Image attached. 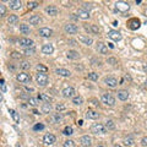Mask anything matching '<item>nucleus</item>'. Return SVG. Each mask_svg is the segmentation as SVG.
Listing matches in <instances>:
<instances>
[{
  "instance_id": "obj_1",
  "label": "nucleus",
  "mask_w": 147,
  "mask_h": 147,
  "mask_svg": "<svg viewBox=\"0 0 147 147\" xmlns=\"http://www.w3.org/2000/svg\"><path fill=\"white\" fill-rule=\"evenodd\" d=\"M36 81H37V83H38V86L44 87V86H47L48 82H49L48 75H47V74H42V72L36 74Z\"/></svg>"
},
{
  "instance_id": "obj_2",
  "label": "nucleus",
  "mask_w": 147,
  "mask_h": 147,
  "mask_svg": "<svg viewBox=\"0 0 147 147\" xmlns=\"http://www.w3.org/2000/svg\"><path fill=\"white\" fill-rule=\"evenodd\" d=\"M91 131L93 134H101V135H103L107 132V128L103 125V124H99V122H96V124H93L91 126Z\"/></svg>"
},
{
  "instance_id": "obj_3",
  "label": "nucleus",
  "mask_w": 147,
  "mask_h": 147,
  "mask_svg": "<svg viewBox=\"0 0 147 147\" xmlns=\"http://www.w3.org/2000/svg\"><path fill=\"white\" fill-rule=\"evenodd\" d=\"M102 102H103L105 105L113 107V105L115 104V98L112 95H109V93H103V95H102Z\"/></svg>"
},
{
  "instance_id": "obj_4",
  "label": "nucleus",
  "mask_w": 147,
  "mask_h": 147,
  "mask_svg": "<svg viewBox=\"0 0 147 147\" xmlns=\"http://www.w3.org/2000/svg\"><path fill=\"white\" fill-rule=\"evenodd\" d=\"M115 9L119 12H121V14H125L126 11H129L130 5L129 3H125V1H118L115 3Z\"/></svg>"
},
{
  "instance_id": "obj_5",
  "label": "nucleus",
  "mask_w": 147,
  "mask_h": 147,
  "mask_svg": "<svg viewBox=\"0 0 147 147\" xmlns=\"http://www.w3.org/2000/svg\"><path fill=\"white\" fill-rule=\"evenodd\" d=\"M64 31L66 32L68 34H76L79 32V27L74 23H66L64 26Z\"/></svg>"
},
{
  "instance_id": "obj_6",
  "label": "nucleus",
  "mask_w": 147,
  "mask_h": 147,
  "mask_svg": "<svg viewBox=\"0 0 147 147\" xmlns=\"http://www.w3.org/2000/svg\"><path fill=\"white\" fill-rule=\"evenodd\" d=\"M19 44L23 48H34V42L30 38H20L19 39Z\"/></svg>"
},
{
  "instance_id": "obj_7",
  "label": "nucleus",
  "mask_w": 147,
  "mask_h": 147,
  "mask_svg": "<svg viewBox=\"0 0 147 147\" xmlns=\"http://www.w3.org/2000/svg\"><path fill=\"white\" fill-rule=\"evenodd\" d=\"M16 79H17L19 82H21V83H30L31 82V76L28 75V74L26 72H20L17 74V76H16Z\"/></svg>"
},
{
  "instance_id": "obj_8",
  "label": "nucleus",
  "mask_w": 147,
  "mask_h": 147,
  "mask_svg": "<svg viewBox=\"0 0 147 147\" xmlns=\"http://www.w3.org/2000/svg\"><path fill=\"white\" fill-rule=\"evenodd\" d=\"M55 141H56V137L53 134H46V135H44V137H43V142L46 145H49V146L54 145Z\"/></svg>"
},
{
  "instance_id": "obj_9",
  "label": "nucleus",
  "mask_w": 147,
  "mask_h": 147,
  "mask_svg": "<svg viewBox=\"0 0 147 147\" xmlns=\"http://www.w3.org/2000/svg\"><path fill=\"white\" fill-rule=\"evenodd\" d=\"M108 37L112 40H115V42H119V40L121 39V34H120V32H118L115 30H110L108 32Z\"/></svg>"
},
{
  "instance_id": "obj_10",
  "label": "nucleus",
  "mask_w": 147,
  "mask_h": 147,
  "mask_svg": "<svg viewBox=\"0 0 147 147\" xmlns=\"http://www.w3.org/2000/svg\"><path fill=\"white\" fill-rule=\"evenodd\" d=\"M140 24H141V22L138 19H131L128 21V27L130 30H137V28L140 27Z\"/></svg>"
},
{
  "instance_id": "obj_11",
  "label": "nucleus",
  "mask_w": 147,
  "mask_h": 147,
  "mask_svg": "<svg viewBox=\"0 0 147 147\" xmlns=\"http://www.w3.org/2000/svg\"><path fill=\"white\" fill-rule=\"evenodd\" d=\"M38 34L40 37H44V38H49V37L53 34V31L50 30V28H48V27H43V28H39Z\"/></svg>"
},
{
  "instance_id": "obj_12",
  "label": "nucleus",
  "mask_w": 147,
  "mask_h": 147,
  "mask_svg": "<svg viewBox=\"0 0 147 147\" xmlns=\"http://www.w3.org/2000/svg\"><path fill=\"white\" fill-rule=\"evenodd\" d=\"M79 142L81 145H82L83 147H89L92 145V138L88 136V135H85V136H82V137H80V140H79Z\"/></svg>"
},
{
  "instance_id": "obj_13",
  "label": "nucleus",
  "mask_w": 147,
  "mask_h": 147,
  "mask_svg": "<svg viewBox=\"0 0 147 147\" xmlns=\"http://www.w3.org/2000/svg\"><path fill=\"white\" fill-rule=\"evenodd\" d=\"M104 82H105V85L109 86V87H112V88L117 87V86L119 85V83H118V80L115 79V77H112V76L105 77V79H104Z\"/></svg>"
},
{
  "instance_id": "obj_14",
  "label": "nucleus",
  "mask_w": 147,
  "mask_h": 147,
  "mask_svg": "<svg viewBox=\"0 0 147 147\" xmlns=\"http://www.w3.org/2000/svg\"><path fill=\"white\" fill-rule=\"evenodd\" d=\"M61 114L60 113H53L52 115H49V121L52 122V124H59L61 121Z\"/></svg>"
},
{
  "instance_id": "obj_15",
  "label": "nucleus",
  "mask_w": 147,
  "mask_h": 147,
  "mask_svg": "<svg viewBox=\"0 0 147 147\" xmlns=\"http://www.w3.org/2000/svg\"><path fill=\"white\" fill-rule=\"evenodd\" d=\"M53 52H54V47H53V44H50V43L44 44V46L42 47V53L43 54L50 55V54H53Z\"/></svg>"
},
{
  "instance_id": "obj_16",
  "label": "nucleus",
  "mask_w": 147,
  "mask_h": 147,
  "mask_svg": "<svg viewBox=\"0 0 147 147\" xmlns=\"http://www.w3.org/2000/svg\"><path fill=\"white\" fill-rule=\"evenodd\" d=\"M85 117L87 118V119H98V118H99V114H98V112H96V110H93V109H88L87 112H86Z\"/></svg>"
},
{
  "instance_id": "obj_17",
  "label": "nucleus",
  "mask_w": 147,
  "mask_h": 147,
  "mask_svg": "<svg viewBox=\"0 0 147 147\" xmlns=\"http://www.w3.org/2000/svg\"><path fill=\"white\" fill-rule=\"evenodd\" d=\"M46 12L49 16H56L58 15V12H59V10H58V7L54 6V5H49V6L46 7Z\"/></svg>"
},
{
  "instance_id": "obj_18",
  "label": "nucleus",
  "mask_w": 147,
  "mask_h": 147,
  "mask_svg": "<svg viewBox=\"0 0 147 147\" xmlns=\"http://www.w3.org/2000/svg\"><path fill=\"white\" fill-rule=\"evenodd\" d=\"M96 49H97V52H99V53H101V54H107V53H108V48H107V46H105L104 43H102V42H98V43H97Z\"/></svg>"
},
{
  "instance_id": "obj_19",
  "label": "nucleus",
  "mask_w": 147,
  "mask_h": 147,
  "mask_svg": "<svg viewBox=\"0 0 147 147\" xmlns=\"http://www.w3.org/2000/svg\"><path fill=\"white\" fill-rule=\"evenodd\" d=\"M63 97L65 98H70V97H74V93H75V89H74L72 87H66L63 89Z\"/></svg>"
},
{
  "instance_id": "obj_20",
  "label": "nucleus",
  "mask_w": 147,
  "mask_h": 147,
  "mask_svg": "<svg viewBox=\"0 0 147 147\" xmlns=\"http://www.w3.org/2000/svg\"><path fill=\"white\" fill-rule=\"evenodd\" d=\"M118 98L120 101H126L129 98V92L126 89H120V91H118Z\"/></svg>"
},
{
  "instance_id": "obj_21",
  "label": "nucleus",
  "mask_w": 147,
  "mask_h": 147,
  "mask_svg": "<svg viewBox=\"0 0 147 147\" xmlns=\"http://www.w3.org/2000/svg\"><path fill=\"white\" fill-rule=\"evenodd\" d=\"M21 6H22V3L20 0H11L10 1V7L12 10H19L21 9Z\"/></svg>"
},
{
  "instance_id": "obj_22",
  "label": "nucleus",
  "mask_w": 147,
  "mask_h": 147,
  "mask_svg": "<svg viewBox=\"0 0 147 147\" xmlns=\"http://www.w3.org/2000/svg\"><path fill=\"white\" fill-rule=\"evenodd\" d=\"M40 22H42V17L38 15H33L30 17V23L31 24H34V26H37V24H39Z\"/></svg>"
},
{
  "instance_id": "obj_23",
  "label": "nucleus",
  "mask_w": 147,
  "mask_h": 147,
  "mask_svg": "<svg viewBox=\"0 0 147 147\" xmlns=\"http://www.w3.org/2000/svg\"><path fill=\"white\" fill-rule=\"evenodd\" d=\"M79 39H80L83 44H86V46H91L92 42H93L92 38H91V37H88V36H80Z\"/></svg>"
},
{
  "instance_id": "obj_24",
  "label": "nucleus",
  "mask_w": 147,
  "mask_h": 147,
  "mask_svg": "<svg viewBox=\"0 0 147 147\" xmlns=\"http://www.w3.org/2000/svg\"><path fill=\"white\" fill-rule=\"evenodd\" d=\"M55 74H58V75H60V76H64V77H69L71 75V72L69 71V70H66V69H56L55 70Z\"/></svg>"
},
{
  "instance_id": "obj_25",
  "label": "nucleus",
  "mask_w": 147,
  "mask_h": 147,
  "mask_svg": "<svg viewBox=\"0 0 147 147\" xmlns=\"http://www.w3.org/2000/svg\"><path fill=\"white\" fill-rule=\"evenodd\" d=\"M38 99L43 101L44 103H50V102H52V98L49 97L48 95H46V93H39V95H38Z\"/></svg>"
},
{
  "instance_id": "obj_26",
  "label": "nucleus",
  "mask_w": 147,
  "mask_h": 147,
  "mask_svg": "<svg viewBox=\"0 0 147 147\" xmlns=\"http://www.w3.org/2000/svg\"><path fill=\"white\" fill-rule=\"evenodd\" d=\"M66 56L69 59H79L80 54H79V52H76V50H69L66 53Z\"/></svg>"
},
{
  "instance_id": "obj_27",
  "label": "nucleus",
  "mask_w": 147,
  "mask_h": 147,
  "mask_svg": "<svg viewBox=\"0 0 147 147\" xmlns=\"http://www.w3.org/2000/svg\"><path fill=\"white\" fill-rule=\"evenodd\" d=\"M20 32H21V33H23V34H28V33L31 32L30 26H28V24H26V23H21V24H20Z\"/></svg>"
},
{
  "instance_id": "obj_28",
  "label": "nucleus",
  "mask_w": 147,
  "mask_h": 147,
  "mask_svg": "<svg viewBox=\"0 0 147 147\" xmlns=\"http://www.w3.org/2000/svg\"><path fill=\"white\" fill-rule=\"evenodd\" d=\"M77 16H79L80 19H82V20H88L89 19V12L87 11H85V10H79V14H77Z\"/></svg>"
},
{
  "instance_id": "obj_29",
  "label": "nucleus",
  "mask_w": 147,
  "mask_h": 147,
  "mask_svg": "<svg viewBox=\"0 0 147 147\" xmlns=\"http://www.w3.org/2000/svg\"><path fill=\"white\" fill-rule=\"evenodd\" d=\"M50 110H52L50 103H43V104H42V113L48 114V113H50Z\"/></svg>"
},
{
  "instance_id": "obj_30",
  "label": "nucleus",
  "mask_w": 147,
  "mask_h": 147,
  "mask_svg": "<svg viewBox=\"0 0 147 147\" xmlns=\"http://www.w3.org/2000/svg\"><path fill=\"white\" fill-rule=\"evenodd\" d=\"M9 113L11 114V117H12V119H14V121L19 124V122H20V115H19V114L16 113L14 109H9Z\"/></svg>"
},
{
  "instance_id": "obj_31",
  "label": "nucleus",
  "mask_w": 147,
  "mask_h": 147,
  "mask_svg": "<svg viewBox=\"0 0 147 147\" xmlns=\"http://www.w3.org/2000/svg\"><path fill=\"white\" fill-rule=\"evenodd\" d=\"M36 69H37L38 72H42V74H47V71H48V68L44 66V65H42V64H38L36 66Z\"/></svg>"
},
{
  "instance_id": "obj_32",
  "label": "nucleus",
  "mask_w": 147,
  "mask_h": 147,
  "mask_svg": "<svg viewBox=\"0 0 147 147\" xmlns=\"http://www.w3.org/2000/svg\"><path fill=\"white\" fill-rule=\"evenodd\" d=\"M82 102H83V99H82V97H81V96H76V97L72 98V103L75 104V105L82 104Z\"/></svg>"
},
{
  "instance_id": "obj_33",
  "label": "nucleus",
  "mask_w": 147,
  "mask_h": 147,
  "mask_svg": "<svg viewBox=\"0 0 147 147\" xmlns=\"http://www.w3.org/2000/svg\"><path fill=\"white\" fill-rule=\"evenodd\" d=\"M19 21V17L16 15H10L9 17H7V22H9L10 24H14V23H16Z\"/></svg>"
},
{
  "instance_id": "obj_34",
  "label": "nucleus",
  "mask_w": 147,
  "mask_h": 147,
  "mask_svg": "<svg viewBox=\"0 0 147 147\" xmlns=\"http://www.w3.org/2000/svg\"><path fill=\"white\" fill-rule=\"evenodd\" d=\"M105 128H107L108 130H113V129H115V124H114V121L113 120H107L105 121Z\"/></svg>"
},
{
  "instance_id": "obj_35",
  "label": "nucleus",
  "mask_w": 147,
  "mask_h": 147,
  "mask_svg": "<svg viewBox=\"0 0 147 147\" xmlns=\"http://www.w3.org/2000/svg\"><path fill=\"white\" fill-rule=\"evenodd\" d=\"M63 134H64V135H66V136H70V135L74 134V129L71 128V126H66V128L64 129Z\"/></svg>"
},
{
  "instance_id": "obj_36",
  "label": "nucleus",
  "mask_w": 147,
  "mask_h": 147,
  "mask_svg": "<svg viewBox=\"0 0 147 147\" xmlns=\"http://www.w3.org/2000/svg\"><path fill=\"white\" fill-rule=\"evenodd\" d=\"M20 68H21L22 70H28V69H31V64L28 63V61H22V63L20 64Z\"/></svg>"
},
{
  "instance_id": "obj_37",
  "label": "nucleus",
  "mask_w": 147,
  "mask_h": 147,
  "mask_svg": "<svg viewBox=\"0 0 147 147\" xmlns=\"http://www.w3.org/2000/svg\"><path fill=\"white\" fill-rule=\"evenodd\" d=\"M27 5H28V9H36V7L39 6V3H37V1H28Z\"/></svg>"
},
{
  "instance_id": "obj_38",
  "label": "nucleus",
  "mask_w": 147,
  "mask_h": 147,
  "mask_svg": "<svg viewBox=\"0 0 147 147\" xmlns=\"http://www.w3.org/2000/svg\"><path fill=\"white\" fill-rule=\"evenodd\" d=\"M28 104L30 105H32V107H37L38 105V101L36 99V98H28Z\"/></svg>"
},
{
  "instance_id": "obj_39",
  "label": "nucleus",
  "mask_w": 147,
  "mask_h": 147,
  "mask_svg": "<svg viewBox=\"0 0 147 147\" xmlns=\"http://www.w3.org/2000/svg\"><path fill=\"white\" fill-rule=\"evenodd\" d=\"M64 147H75V141H72V140H66L63 144Z\"/></svg>"
},
{
  "instance_id": "obj_40",
  "label": "nucleus",
  "mask_w": 147,
  "mask_h": 147,
  "mask_svg": "<svg viewBox=\"0 0 147 147\" xmlns=\"http://www.w3.org/2000/svg\"><path fill=\"white\" fill-rule=\"evenodd\" d=\"M88 79L92 80V81H97V80H98V74H96V72L88 74Z\"/></svg>"
},
{
  "instance_id": "obj_41",
  "label": "nucleus",
  "mask_w": 147,
  "mask_h": 147,
  "mask_svg": "<svg viewBox=\"0 0 147 147\" xmlns=\"http://www.w3.org/2000/svg\"><path fill=\"white\" fill-rule=\"evenodd\" d=\"M5 14H6V7H5V5L0 4V17L5 16Z\"/></svg>"
},
{
  "instance_id": "obj_42",
  "label": "nucleus",
  "mask_w": 147,
  "mask_h": 147,
  "mask_svg": "<svg viewBox=\"0 0 147 147\" xmlns=\"http://www.w3.org/2000/svg\"><path fill=\"white\" fill-rule=\"evenodd\" d=\"M124 142H125V145H128V146H134V145H135V141L132 140L131 137H128V138H125V140H124Z\"/></svg>"
},
{
  "instance_id": "obj_43",
  "label": "nucleus",
  "mask_w": 147,
  "mask_h": 147,
  "mask_svg": "<svg viewBox=\"0 0 147 147\" xmlns=\"http://www.w3.org/2000/svg\"><path fill=\"white\" fill-rule=\"evenodd\" d=\"M34 52H36L34 48H27V49H24V54H26V55H32V54H34Z\"/></svg>"
},
{
  "instance_id": "obj_44",
  "label": "nucleus",
  "mask_w": 147,
  "mask_h": 147,
  "mask_svg": "<svg viewBox=\"0 0 147 147\" xmlns=\"http://www.w3.org/2000/svg\"><path fill=\"white\" fill-rule=\"evenodd\" d=\"M92 9V4H88V3H85L83 5H82V10H85V11H89Z\"/></svg>"
},
{
  "instance_id": "obj_45",
  "label": "nucleus",
  "mask_w": 147,
  "mask_h": 147,
  "mask_svg": "<svg viewBox=\"0 0 147 147\" xmlns=\"http://www.w3.org/2000/svg\"><path fill=\"white\" fill-rule=\"evenodd\" d=\"M91 31L93 32V33H99V27H97L96 24H91Z\"/></svg>"
},
{
  "instance_id": "obj_46",
  "label": "nucleus",
  "mask_w": 147,
  "mask_h": 147,
  "mask_svg": "<svg viewBox=\"0 0 147 147\" xmlns=\"http://www.w3.org/2000/svg\"><path fill=\"white\" fill-rule=\"evenodd\" d=\"M44 129V125L43 124H36L34 126H33V130L34 131H38V130H43Z\"/></svg>"
},
{
  "instance_id": "obj_47",
  "label": "nucleus",
  "mask_w": 147,
  "mask_h": 147,
  "mask_svg": "<svg viewBox=\"0 0 147 147\" xmlns=\"http://www.w3.org/2000/svg\"><path fill=\"white\" fill-rule=\"evenodd\" d=\"M107 63H108V64H112V65H115V64H118V60H117L115 58H108Z\"/></svg>"
},
{
  "instance_id": "obj_48",
  "label": "nucleus",
  "mask_w": 147,
  "mask_h": 147,
  "mask_svg": "<svg viewBox=\"0 0 147 147\" xmlns=\"http://www.w3.org/2000/svg\"><path fill=\"white\" fill-rule=\"evenodd\" d=\"M11 56H12L14 59H20V58H21V54H20V53H17V52H12V53H11Z\"/></svg>"
},
{
  "instance_id": "obj_49",
  "label": "nucleus",
  "mask_w": 147,
  "mask_h": 147,
  "mask_svg": "<svg viewBox=\"0 0 147 147\" xmlns=\"http://www.w3.org/2000/svg\"><path fill=\"white\" fill-rule=\"evenodd\" d=\"M55 109H56V110H58V112L60 113L61 110H64V109H65V105H64V104H56Z\"/></svg>"
},
{
  "instance_id": "obj_50",
  "label": "nucleus",
  "mask_w": 147,
  "mask_h": 147,
  "mask_svg": "<svg viewBox=\"0 0 147 147\" xmlns=\"http://www.w3.org/2000/svg\"><path fill=\"white\" fill-rule=\"evenodd\" d=\"M141 145L144 146V147H147V136L141 138Z\"/></svg>"
},
{
  "instance_id": "obj_51",
  "label": "nucleus",
  "mask_w": 147,
  "mask_h": 147,
  "mask_svg": "<svg viewBox=\"0 0 147 147\" xmlns=\"http://www.w3.org/2000/svg\"><path fill=\"white\" fill-rule=\"evenodd\" d=\"M1 85V92H6V86H5V83H0Z\"/></svg>"
},
{
  "instance_id": "obj_52",
  "label": "nucleus",
  "mask_w": 147,
  "mask_h": 147,
  "mask_svg": "<svg viewBox=\"0 0 147 147\" xmlns=\"http://www.w3.org/2000/svg\"><path fill=\"white\" fill-rule=\"evenodd\" d=\"M69 43H70V46H76V42L75 40H72V39L69 40Z\"/></svg>"
},
{
  "instance_id": "obj_53",
  "label": "nucleus",
  "mask_w": 147,
  "mask_h": 147,
  "mask_svg": "<svg viewBox=\"0 0 147 147\" xmlns=\"http://www.w3.org/2000/svg\"><path fill=\"white\" fill-rule=\"evenodd\" d=\"M125 79H126V80H129V81H131V77H130V76L128 75V74L125 75Z\"/></svg>"
},
{
  "instance_id": "obj_54",
  "label": "nucleus",
  "mask_w": 147,
  "mask_h": 147,
  "mask_svg": "<svg viewBox=\"0 0 147 147\" xmlns=\"http://www.w3.org/2000/svg\"><path fill=\"white\" fill-rule=\"evenodd\" d=\"M144 71H145V72H147V64H145V65H144Z\"/></svg>"
},
{
  "instance_id": "obj_55",
  "label": "nucleus",
  "mask_w": 147,
  "mask_h": 147,
  "mask_svg": "<svg viewBox=\"0 0 147 147\" xmlns=\"http://www.w3.org/2000/svg\"><path fill=\"white\" fill-rule=\"evenodd\" d=\"M0 102H3V93L0 92Z\"/></svg>"
},
{
  "instance_id": "obj_56",
  "label": "nucleus",
  "mask_w": 147,
  "mask_h": 147,
  "mask_svg": "<svg viewBox=\"0 0 147 147\" xmlns=\"http://www.w3.org/2000/svg\"><path fill=\"white\" fill-rule=\"evenodd\" d=\"M114 147H121L120 145H114Z\"/></svg>"
},
{
  "instance_id": "obj_57",
  "label": "nucleus",
  "mask_w": 147,
  "mask_h": 147,
  "mask_svg": "<svg viewBox=\"0 0 147 147\" xmlns=\"http://www.w3.org/2000/svg\"><path fill=\"white\" fill-rule=\"evenodd\" d=\"M97 147H105V146H103V145H99V146H97Z\"/></svg>"
},
{
  "instance_id": "obj_58",
  "label": "nucleus",
  "mask_w": 147,
  "mask_h": 147,
  "mask_svg": "<svg viewBox=\"0 0 147 147\" xmlns=\"http://www.w3.org/2000/svg\"><path fill=\"white\" fill-rule=\"evenodd\" d=\"M146 85H147V81H146Z\"/></svg>"
}]
</instances>
